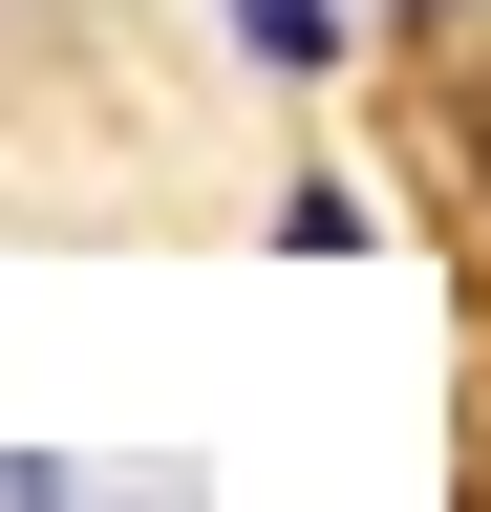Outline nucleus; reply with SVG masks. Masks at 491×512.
I'll list each match as a JSON object with an SVG mask.
<instances>
[{
	"instance_id": "nucleus-1",
	"label": "nucleus",
	"mask_w": 491,
	"mask_h": 512,
	"mask_svg": "<svg viewBox=\"0 0 491 512\" xmlns=\"http://www.w3.org/2000/svg\"><path fill=\"white\" fill-rule=\"evenodd\" d=\"M342 43H363V0H235V64H257V86H321Z\"/></svg>"
},
{
	"instance_id": "nucleus-2",
	"label": "nucleus",
	"mask_w": 491,
	"mask_h": 512,
	"mask_svg": "<svg viewBox=\"0 0 491 512\" xmlns=\"http://www.w3.org/2000/svg\"><path fill=\"white\" fill-rule=\"evenodd\" d=\"M449 171L491 192V43H449Z\"/></svg>"
},
{
	"instance_id": "nucleus-3",
	"label": "nucleus",
	"mask_w": 491,
	"mask_h": 512,
	"mask_svg": "<svg viewBox=\"0 0 491 512\" xmlns=\"http://www.w3.org/2000/svg\"><path fill=\"white\" fill-rule=\"evenodd\" d=\"M363 22H449V43H470V22H491V0H363Z\"/></svg>"
},
{
	"instance_id": "nucleus-4",
	"label": "nucleus",
	"mask_w": 491,
	"mask_h": 512,
	"mask_svg": "<svg viewBox=\"0 0 491 512\" xmlns=\"http://www.w3.org/2000/svg\"><path fill=\"white\" fill-rule=\"evenodd\" d=\"M43 22H65V0H0V43H43Z\"/></svg>"
}]
</instances>
